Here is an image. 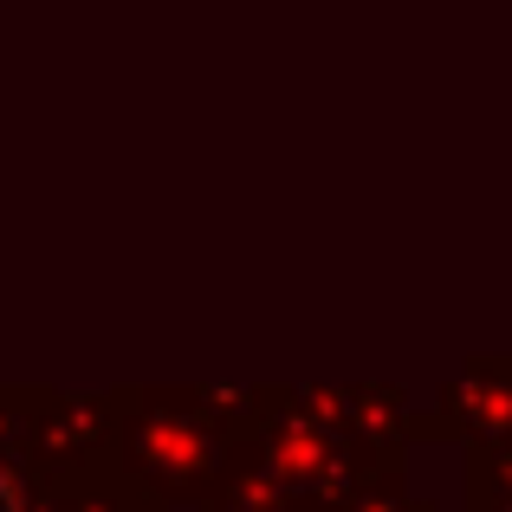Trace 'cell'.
Listing matches in <instances>:
<instances>
[{"mask_svg": "<svg viewBox=\"0 0 512 512\" xmlns=\"http://www.w3.org/2000/svg\"><path fill=\"white\" fill-rule=\"evenodd\" d=\"M0 512H26V487H20V474H13L7 461H0Z\"/></svg>", "mask_w": 512, "mask_h": 512, "instance_id": "obj_1", "label": "cell"}]
</instances>
